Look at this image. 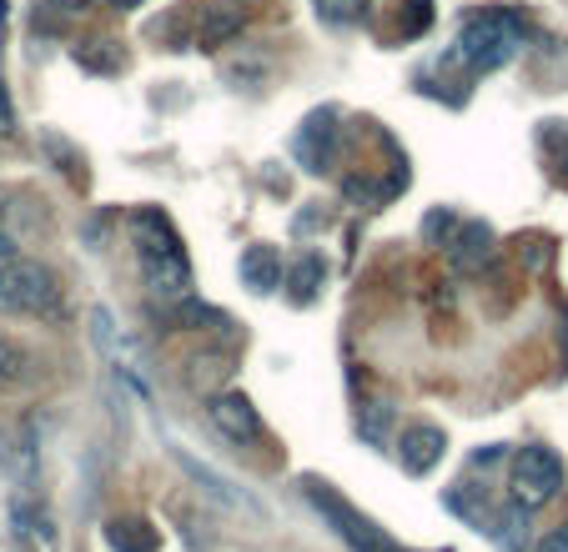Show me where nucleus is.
<instances>
[{"label": "nucleus", "mask_w": 568, "mask_h": 552, "mask_svg": "<svg viewBox=\"0 0 568 552\" xmlns=\"http://www.w3.org/2000/svg\"><path fill=\"white\" fill-rule=\"evenodd\" d=\"M11 522H16V538L26 542L31 552H55V522L41 502L31 498H16L11 502Z\"/></svg>", "instance_id": "nucleus-11"}, {"label": "nucleus", "mask_w": 568, "mask_h": 552, "mask_svg": "<svg viewBox=\"0 0 568 552\" xmlns=\"http://www.w3.org/2000/svg\"><path fill=\"white\" fill-rule=\"evenodd\" d=\"M302 492H307V502H312V508H317L327 522H333V532H337V538H343L353 552H408V548H403V542H393V538H387V532L377 528L373 518H363V512H357L353 502H343V498H337V492L327 488V482H317V478H302Z\"/></svg>", "instance_id": "nucleus-4"}, {"label": "nucleus", "mask_w": 568, "mask_h": 552, "mask_svg": "<svg viewBox=\"0 0 568 552\" xmlns=\"http://www.w3.org/2000/svg\"><path fill=\"white\" fill-rule=\"evenodd\" d=\"M71 61L81 65V71L91 75H121V65H126V51H121L116 41H87V45H75Z\"/></svg>", "instance_id": "nucleus-15"}, {"label": "nucleus", "mask_w": 568, "mask_h": 552, "mask_svg": "<svg viewBox=\"0 0 568 552\" xmlns=\"http://www.w3.org/2000/svg\"><path fill=\"white\" fill-rule=\"evenodd\" d=\"M101 538H106L111 552H156L161 548V532L141 518H111L101 528Z\"/></svg>", "instance_id": "nucleus-13"}, {"label": "nucleus", "mask_w": 568, "mask_h": 552, "mask_svg": "<svg viewBox=\"0 0 568 552\" xmlns=\"http://www.w3.org/2000/svg\"><path fill=\"white\" fill-rule=\"evenodd\" d=\"M494 246H498V236L488 222H463L458 236L448 242V262L458 272H483V266L494 262Z\"/></svg>", "instance_id": "nucleus-9"}, {"label": "nucleus", "mask_w": 568, "mask_h": 552, "mask_svg": "<svg viewBox=\"0 0 568 552\" xmlns=\"http://www.w3.org/2000/svg\"><path fill=\"white\" fill-rule=\"evenodd\" d=\"M558 171L568 176V136H564V151H558Z\"/></svg>", "instance_id": "nucleus-27"}, {"label": "nucleus", "mask_w": 568, "mask_h": 552, "mask_svg": "<svg viewBox=\"0 0 568 552\" xmlns=\"http://www.w3.org/2000/svg\"><path fill=\"white\" fill-rule=\"evenodd\" d=\"M26 377H31V351H26L16 337H6V331H0V392L21 387Z\"/></svg>", "instance_id": "nucleus-17"}, {"label": "nucleus", "mask_w": 568, "mask_h": 552, "mask_svg": "<svg viewBox=\"0 0 568 552\" xmlns=\"http://www.w3.org/2000/svg\"><path fill=\"white\" fill-rule=\"evenodd\" d=\"M317 16L327 25H357L367 16V0H317Z\"/></svg>", "instance_id": "nucleus-20"}, {"label": "nucleus", "mask_w": 568, "mask_h": 552, "mask_svg": "<svg viewBox=\"0 0 568 552\" xmlns=\"http://www.w3.org/2000/svg\"><path fill=\"white\" fill-rule=\"evenodd\" d=\"M458 226L463 222L448 212V206H433V212L423 216V242H428V246H448L453 236H458Z\"/></svg>", "instance_id": "nucleus-19"}, {"label": "nucleus", "mask_w": 568, "mask_h": 552, "mask_svg": "<svg viewBox=\"0 0 568 552\" xmlns=\"http://www.w3.org/2000/svg\"><path fill=\"white\" fill-rule=\"evenodd\" d=\"M131 242H136V262H141V276H146L151 297H161V301L192 297V262H186L182 236L166 222V212L136 206V212H131Z\"/></svg>", "instance_id": "nucleus-1"}, {"label": "nucleus", "mask_w": 568, "mask_h": 552, "mask_svg": "<svg viewBox=\"0 0 568 552\" xmlns=\"http://www.w3.org/2000/svg\"><path fill=\"white\" fill-rule=\"evenodd\" d=\"M443 452H448V432L433 422H413L397 432V462H403V472H413V478H428L443 462Z\"/></svg>", "instance_id": "nucleus-7"}, {"label": "nucleus", "mask_w": 568, "mask_h": 552, "mask_svg": "<svg viewBox=\"0 0 568 552\" xmlns=\"http://www.w3.org/2000/svg\"><path fill=\"white\" fill-rule=\"evenodd\" d=\"M236 35H242V11H232V6H206L202 21H196L192 45H202V51H222V45H232Z\"/></svg>", "instance_id": "nucleus-12"}, {"label": "nucleus", "mask_w": 568, "mask_h": 552, "mask_svg": "<svg viewBox=\"0 0 568 552\" xmlns=\"http://www.w3.org/2000/svg\"><path fill=\"white\" fill-rule=\"evenodd\" d=\"M528 25L518 11H478L463 21L458 41H453V61L468 65V71H498L504 61H514L518 45H524Z\"/></svg>", "instance_id": "nucleus-2"}, {"label": "nucleus", "mask_w": 568, "mask_h": 552, "mask_svg": "<svg viewBox=\"0 0 568 552\" xmlns=\"http://www.w3.org/2000/svg\"><path fill=\"white\" fill-rule=\"evenodd\" d=\"M206 417H212V427L226 437V442H236V447H247V442H257L262 437V412L252 407V397L247 392H212V402H206Z\"/></svg>", "instance_id": "nucleus-6"}, {"label": "nucleus", "mask_w": 568, "mask_h": 552, "mask_svg": "<svg viewBox=\"0 0 568 552\" xmlns=\"http://www.w3.org/2000/svg\"><path fill=\"white\" fill-rule=\"evenodd\" d=\"M236 272H242V287H252L257 297H267V292L282 287V252L277 246H267V242H257V246L242 252Z\"/></svg>", "instance_id": "nucleus-10"}, {"label": "nucleus", "mask_w": 568, "mask_h": 552, "mask_svg": "<svg viewBox=\"0 0 568 552\" xmlns=\"http://www.w3.org/2000/svg\"><path fill=\"white\" fill-rule=\"evenodd\" d=\"M106 6H111V11L126 16V11H136V6H146V0H106Z\"/></svg>", "instance_id": "nucleus-26"}, {"label": "nucleus", "mask_w": 568, "mask_h": 552, "mask_svg": "<svg viewBox=\"0 0 568 552\" xmlns=\"http://www.w3.org/2000/svg\"><path fill=\"white\" fill-rule=\"evenodd\" d=\"M322 282H327V262H322L317 252H302L297 262L287 266V292L297 307H307V301L322 297Z\"/></svg>", "instance_id": "nucleus-14"}, {"label": "nucleus", "mask_w": 568, "mask_h": 552, "mask_svg": "<svg viewBox=\"0 0 568 552\" xmlns=\"http://www.w3.org/2000/svg\"><path fill=\"white\" fill-rule=\"evenodd\" d=\"M387 422H393V412H387V402H373L357 412V432L367 437V442H387Z\"/></svg>", "instance_id": "nucleus-21"}, {"label": "nucleus", "mask_w": 568, "mask_h": 552, "mask_svg": "<svg viewBox=\"0 0 568 552\" xmlns=\"http://www.w3.org/2000/svg\"><path fill=\"white\" fill-rule=\"evenodd\" d=\"M172 457H176V462H182L186 472H192L196 482H202L206 492H212L216 502H226V508H236V502H242V508H252V498H242V492H232V482H226V478H216L212 468H202V462H196L192 452H182V447H172Z\"/></svg>", "instance_id": "nucleus-16"}, {"label": "nucleus", "mask_w": 568, "mask_h": 552, "mask_svg": "<svg viewBox=\"0 0 568 552\" xmlns=\"http://www.w3.org/2000/svg\"><path fill=\"white\" fill-rule=\"evenodd\" d=\"M16 256H21V246H16V236L6 232V226H0V262H16Z\"/></svg>", "instance_id": "nucleus-25"}, {"label": "nucleus", "mask_w": 568, "mask_h": 552, "mask_svg": "<svg viewBox=\"0 0 568 552\" xmlns=\"http://www.w3.org/2000/svg\"><path fill=\"white\" fill-rule=\"evenodd\" d=\"M232 377V351H196L192 357V382L196 387H216Z\"/></svg>", "instance_id": "nucleus-18"}, {"label": "nucleus", "mask_w": 568, "mask_h": 552, "mask_svg": "<svg viewBox=\"0 0 568 552\" xmlns=\"http://www.w3.org/2000/svg\"><path fill=\"white\" fill-rule=\"evenodd\" d=\"M564 488V457L554 447H518L514 452V468H508V492H514L518 508H544V502L558 498Z\"/></svg>", "instance_id": "nucleus-5"}, {"label": "nucleus", "mask_w": 568, "mask_h": 552, "mask_svg": "<svg viewBox=\"0 0 568 552\" xmlns=\"http://www.w3.org/2000/svg\"><path fill=\"white\" fill-rule=\"evenodd\" d=\"M242 6H247V0H242Z\"/></svg>", "instance_id": "nucleus-28"}, {"label": "nucleus", "mask_w": 568, "mask_h": 552, "mask_svg": "<svg viewBox=\"0 0 568 552\" xmlns=\"http://www.w3.org/2000/svg\"><path fill=\"white\" fill-rule=\"evenodd\" d=\"M0 136H16V106H11V91L0 81Z\"/></svg>", "instance_id": "nucleus-23"}, {"label": "nucleus", "mask_w": 568, "mask_h": 552, "mask_svg": "<svg viewBox=\"0 0 568 552\" xmlns=\"http://www.w3.org/2000/svg\"><path fill=\"white\" fill-rule=\"evenodd\" d=\"M534 552H568V522H564V528H554V532H548V538L538 542Z\"/></svg>", "instance_id": "nucleus-24"}, {"label": "nucleus", "mask_w": 568, "mask_h": 552, "mask_svg": "<svg viewBox=\"0 0 568 552\" xmlns=\"http://www.w3.org/2000/svg\"><path fill=\"white\" fill-rule=\"evenodd\" d=\"M433 21V0H408V21H403V35H423Z\"/></svg>", "instance_id": "nucleus-22"}, {"label": "nucleus", "mask_w": 568, "mask_h": 552, "mask_svg": "<svg viewBox=\"0 0 568 552\" xmlns=\"http://www.w3.org/2000/svg\"><path fill=\"white\" fill-rule=\"evenodd\" d=\"M61 311V276L45 262H0V317H55Z\"/></svg>", "instance_id": "nucleus-3"}, {"label": "nucleus", "mask_w": 568, "mask_h": 552, "mask_svg": "<svg viewBox=\"0 0 568 552\" xmlns=\"http://www.w3.org/2000/svg\"><path fill=\"white\" fill-rule=\"evenodd\" d=\"M297 161L302 171H327L333 166V151H337V111H312L297 131Z\"/></svg>", "instance_id": "nucleus-8"}]
</instances>
